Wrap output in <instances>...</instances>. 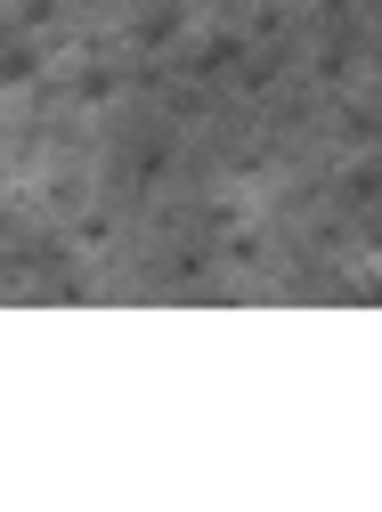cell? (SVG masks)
I'll use <instances>...</instances> for the list:
<instances>
[{
    "label": "cell",
    "mask_w": 382,
    "mask_h": 512,
    "mask_svg": "<svg viewBox=\"0 0 382 512\" xmlns=\"http://www.w3.org/2000/svg\"><path fill=\"white\" fill-rule=\"evenodd\" d=\"M179 9H187V17H196V25H204V17H228V9H236V0H179Z\"/></svg>",
    "instance_id": "1"
}]
</instances>
